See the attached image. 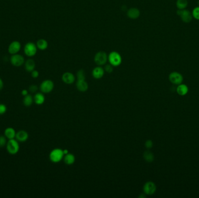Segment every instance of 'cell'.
<instances>
[{"mask_svg":"<svg viewBox=\"0 0 199 198\" xmlns=\"http://www.w3.org/2000/svg\"><path fill=\"white\" fill-rule=\"evenodd\" d=\"M6 148L8 152L11 155H15L19 150V144L16 139H9L6 145Z\"/></svg>","mask_w":199,"mask_h":198,"instance_id":"cell-1","label":"cell"},{"mask_svg":"<svg viewBox=\"0 0 199 198\" xmlns=\"http://www.w3.org/2000/svg\"><path fill=\"white\" fill-rule=\"evenodd\" d=\"M108 60L109 64L113 67L118 66L122 63V57L118 52L113 51L108 56Z\"/></svg>","mask_w":199,"mask_h":198,"instance_id":"cell-2","label":"cell"},{"mask_svg":"<svg viewBox=\"0 0 199 198\" xmlns=\"http://www.w3.org/2000/svg\"><path fill=\"white\" fill-rule=\"evenodd\" d=\"M63 150L61 149H54L50 153V159L53 163H58L64 157Z\"/></svg>","mask_w":199,"mask_h":198,"instance_id":"cell-3","label":"cell"},{"mask_svg":"<svg viewBox=\"0 0 199 198\" xmlns=\"http://www.w3.org/2000/svg\"><path fill=\"white\" fill-rule=\"evenodd\" d=\"M108 60V56L107 54L104 51L98 52L94 56V62L98 66H102L107 63Z\"/></svg>","mask_w":199,"mask_h":198,"instance_id":"cell-4","label":"cell"},{"mask_svg":"<svg viewBox=\"0 0 199 198\" xmlns=\"http://www.w3.org/2000/svg\"><path fill=\"white\" fill-rule=\"evenodd\" d=\"M54 84L53 81L50 80H46L43 81L40 84V90L45 94H48L51 92L54 89Z\"/></svg>","mask_w":199,"mask_h":198,"instance_id":"cell-5","label":"cell"},{"mask_svg":"<svg viewBox=\"0 0 199 198\" xmlns=\"http://www.w3.org/2000/svg\"><path fill=\"white\" fill-rule=\"evenodd\" d=\"M37 45L34 43H27L24 47L25 54L29 57H32L37 53Z\"/></svg>","mask_w":199,"mask_h":198,"instance_id":"cell-6","label":"cell"},{"mask_svg":"<svg viewBox=\"0 0 199 198\" xmlns=\"http://www.w3.org/2000/svg\"><path fill=\"white\" fill-rule=\"evenodd\" d=\"M177 15L180 16L182 21L185 23H189L192 20V14L190 13V11L187 10H179L177 12Z\"/></svg>","mask_w":199,"mask_h":198,"instance_id":"cell-7","label":"cell"},{"mask_svg":"<svg viewBox=\"0 0 199 198\" xmlns=\"http://www.w3.org/2000/svg\"><path fill=\"white\" fill-rule=\"evenodd\" d=\"M169 81L173 84L179 85L183 81V78L182 75L178 72H172L169 76Z\"/></svg>","mask_w":199,"mask_h":198,"instance_id":"cell-8","label":"cell"},{"mask_svg":"<svg viewBox=\"0 0 199 198\" xmlns=\"http://www.w3.org/2000/svg\"><path fill=\"white\" fill-rule=\"evenodd\" d=\"M11 64L15 67H20L25 63V59L19 54H14L11 56L10 59Z\"/></svg>","mask_w":199,"mask_h":198,"instance_id":"cell-9","label":"cell"},{"mask_svg":"<svg viewBox=\"0 0 199 198\" xmlns=\"http://www.w3.org/2000/svg\"><path fill=\"white\" fill-rule=\"evenodd\" d=\"M156 185L153 182L149 181L145 184L143 187V191L145 195H151L156 191Z\"/></svg>","mask_w":199,"mask_h":198,"instance_id":"cell-10","label":"cell"},{"mask_svg":"<svg viewBox=\"0 0 199 198\" xmlns=\"http://www.w3.org/2000/svg\"><path fill=\"white\" fill-rule=\"evenodd\" d=\"M21 48V43L17 41H14L10 44L8 47V51L12 55L18 54Z\"/></svg>","mask_w":199,"mask_h":198,"instance_id":"cell-11","label":"cell"},{"mask_svg":"<svg viewBox=\"0 0 199 198\" xmlns=\"http://www.w3.org/2000/svg\"><path fill=\"white\" fill-rule=\"evenodd\" d=\"M62 80L66 84H71L75 81V77L72 73L66 72L62 76Z\"/></svg>","mask_w":199,"mask_h":198,"instance_id":"cell-12","label":"cell"},{"mask_svg":"<svg viewBox=\"0 0 199 198\" xmlns=\"http://www.w3.org/2000/svg\"><path fill=\"white\" fill-rule=\"evenodd\" d=\"M29 138V134L25 130H20L17 132L15 138L18 142H24L26 141Z\"/></svg>","mask_w":199,"mask_h":198,"instance_id":"cell-13","label":"cell"},{"mask_svg":"<svg viewBox=\"0 0 199 198\" xmlns=\"http://www.w3.org/2000/svg\"><path fill=\"white\" fill-rule=\"evenodd\" d=\"M92 75L94 79H100L102 78L104 75V69L101 66H98L93 69L92 72Z\"/></svg>","mask_w":199,"mask_h":198,"instance_id":"cell-14","label":"cell"},{"mask_svg":"<svg viewBox=\"0 0 199 198\" xmlns=\"http://www.w3.org/2000/svg\"><path fill=\"white\" fill-rule=\"evenodd\" d=\"M140 11L136 8H130L127 12V15L131 19H136L140 16Z\"/></svg>","mask_w":199,"mask_h":198,"instance_id":"cell-15","label":"cell"},{"mask_svg":"<svg viewBox=\"0 0 199 198\" xmlns=\"http://www.w3.org/2000/svg\"><path fill=\"white\" fill-rule=\"evenodd\" d=\"M16 132L12 127H8L5 130L4 135L8 139H14L16 137Z\"/></svg>","mask_w":199,"mask_h":198,"instance_id":"cell-16","label":"cell"},{"mask_svg":"<svg viewBox=\"0 0 199 198\" xmlns=\"http://www.w3.org/2000/svg\"><path fill=\"white\" fill-rule=\"evenodd\" d=\"M76 86L78 90L81 92H85L89 88L88 84L85 80H78Z\"/></svg>","mask_w":199,"mask_h":198,"instance_id":"cell-17","label":"cell"},{"mask_svg":"<svg viewBox=\"0 0 199 198\" xmlns=\"http://www.w3.org/2000/svg\"><path fill=\"white\" fill-rule=\"evenodd\" d=\"M33 99L36 104L40 105H42L45 101V96L44 95L43 92H38L33 97Z\"/></svg>","mask_w":199,"mask_h":198,"instance_id":"cell-18","label":"cell"},{"mask_svg":"<svg viewBox=\"0 0 199 198\" xmlns=\"http://www.w3.org/2000/svg\"><path fill=\"white\" fill-rule=\"evenodd\" d=\"M36 66V64L34 60L29 59L27 60L25 63V68L26 70L28 72H32L33 70H34Z\"/></svg>","mask_w":199,"mask_h":198,"instance_id":"cell-19","label":"cell"},{"mask_svg":"<svg viewBox=\"0 0 199 198\" xmlns=\"http://www.w3.org/2000/svg\"><path fill=\"white\" fill-rule=\"evenodd\" d=\"M188 91V87L185 84H181L178 86L177 88V91L178 94L181 96H183V95H185L186 94H187Z\"/></svg>","mask_w":199,"mask_h":198,"instance_id":"cell-20","label":"cell"},{"mask_svg":"<svg viewBox=\"0 0 199 198\" xmlns=\"http://www.w3.org/2000/svg\"><path fill=\"white\" fill-rule=\"evenodd\" d=\"M143 156L144 159L147 162L151 163V162H153L154 161V154L152 152H151L150 151H149V150L145 151L143 153Z\"/></svg>","mask_w":199,"mask_h":198,"instance_id":"cell-21","label":"cell"},{"mask_svg":"<svg viewBox=\"0 0 199 198\" xmlns=\"http://www.w3.org/2000/svg\"><path fill=\"white\" fill-rule=\"evenodd\" d=\"M75 161V157L73 154L71 153H68L65 155L64 156V161L66 165H70L74 163Z\"/></svg>","mask_w":199,"mask_h":198,"instance_id":"cell-22","label":"cell"},{"mask_svg":"<svg viewBox=\"0 0 199 198\" xmlns=\"http://www.w3.org/2000/svg\"><path fill=\"white\" fill-rule=\"evenodd\" d=\"M37 47L40 50H45L48 47V43L44 39H40L37 42Z\"/></svg>","mask_w":199,"mask_h":198,"instance_id":"cell-23","label":"cell"},{"mask_svg":"<svg viewBox=\"0 0 199 198\" xmlns=\"http://www.w3.org/2000/svg\"><path fill=\"white\" fill-rule=\"evenodd\" d=\"M34 101L33 98L30 94H27V95L24 96L23 102L25 107H29L32 105L33 102Z\"/></svg>","mask_w":199,"mask_h":198,"instance_id":"cell-24","label":"cell"},{"mask_svg":"<svg viewBox=\"0 0 199 198\" xmlns=\"http://www.w3.org/2000/svg\"><path fill=\"white\" fill-rule=\"evenodd\" d=\"M188 2V0H177V6L179 10H183L186 8Z\"/></svg>","mask_w":199,"mask_h":198,"instance_id":"cell-25","label":"cell"},{"mask_svg":"<svg viewBox=\"0 0 199 198\" xmlns=\"http://www.w3.org/2000/svg\"><path fill=\"white\" fill-rule=\"evenodd\" d=\"M86 78V75H85V72L83 70H79L77 72V79L78 80H85Z\"/></svg>","mask_w":199,"mask_h":198,"instance_id":"cell-26","label":"cell"},{"mask_svg":"<svg viewBox=\"0 0 199 198\" xmlns=\"http://www.w3.org/2000/svg\"><path fill=\"white\" fill-rule=\"evenodd\" d=\"M192 14L194 18L197 20H199V6L194 8Z\"/></svg>","mask_w":199,"mask_h":198,"instance_id":"cell-27","label":"cell"},{"mask_svg":"<svg viewBox=\"0 0 199 198\" xmlns=\"http://www.w3.org/2000/svg\"><path fill=\"white\" fill-rule=\"evenodd\" d=\"M7 144L6 138L4 135H0V148H3Z\"/></svg>","mask_w":199,"mask_h":198,"instance_id":"cell-28","label":"cell"},{"mask_svg":"<svg viewBox=\"0 0 199 198\" xmlns=\"http://www.w3.org/2000/svg\"><path fill=\"white\" fill-rule=\"evenodd\" d=\"M113 66L110 64H106L104 67V71H105L108 73H111L113 72Z\"/></svg>","mask_w":199,"mask_h":198,"instance_id":"cell-29","label":"cell"},{"mask_svg":"<svg viewBox=\"0 0 199 198\" xmlns=\"http://www.w3.org/2000/svg\"><path fill=\"white\" fill-rule=\"evenodd\" d=\"M145 147L147 149H150L151 148H152V147L153 146V141L149 139V140H147V141H145Z\"/></svg>","mask_w":199,"mask_h":198,"instance_id":"cell-30","label":"cell"},{"mask_svg":"<svg viewBox=\"0 0 199 198\" xmlns=\"http://www.w3.org/2000/svg\"><path fill=\"white\" fill-rule=\"evenodd\" d=\"M7 110V107H6V105L4 104H0V115H3L6 113Z\"/></svg>","mask_w":199,"mask_h":198,"instance_id":"cell-31","label":"cell"},{"mask_svg":"<svg viewBox=\"0 0 199 198\" xmlns=\"http://www.w3.org/2000/svg\"><path fill=\"white\" fill-rule=\"evenodd\" d=\"M38 90V86L34 85V84H32V85L29 86V90L32 93H35L36 92H37Z\"/></svg>","mask_w":199,"mask_h":198,"instance_id":"cell-32","label":"cell"},{"mask_svg":"<svg viewBox=\"0 0 199 198\" xmlns=\"http://www.w3.org/2000/svg\"><path fill=\"white\" fill-rule=\"evenodd\" d=\"M31 76H32L33 78L36 79V78H38V76H39V73H38V70H33L32 72H31Z\"/></svg>","mask_w":199,"mask_h":198,"instance_id":"cell-33","label":"cell"},{"mask_svg":"<svg viewBox=\"0 0 199 198\" xmlns=\"http://www.w3.org/2000/svg\"><path fill=\"white\" fill-rule=\"evenodd\" d=\"M21 94L23 96H26V95H27V94H28V91H27V90H25H25H23L22 91Z\"/></svg>","mask_w":199,"mask_h":198,"instance_id":"cell-34","label":"cell"},{"mask_svg":"<svg viewBox=\"0 0 199 198\" xmlns=\"http://www.w3.org/2000/svg\"><path fill=\"white\" fill-rule=\"evenodd\" d=\"M3 87H4V82L3 80L0 78V91L2 90Z\"/></svg>","mask_w":199,"mask_h":198,"instance_id":"cell-35","label":"cell"},{"mask_svg":"<svg viewBox=\"0 0 199 198\" xmlns=\"http://www.w3.org/2000/svg\"><path fill=\"white\" fill-rule=\"evenodd\" d=\"M63 152H64V155H66V154H68V150L65 149V150H63Z\"/></svg>","mask_w":199,"mask_h":198,"instance_id":"cell-36","label":"cell"},{"mask_svg":"<svg viewBox=\"0 0 199 198\" xmlns=\"http://www.w3.org/2000/svg\"><path fill=\"white\" fill-rule=\"evenodd\" d=\"M143 194H144V193H142V194H141V195H140V196H139V198H145V195H143Z\"/></svg>","mask_w":199,"mask_h":198,"instance_id":"cell-37","label":"cell"},{"mask_svg":"<svg viewBox=\"0 0 199 198\" xmlns=\"http://www.w3.org/2000/svg\"><path fill=\"white\" fill-rule=\"evenodd\" d=\"M198 4H199V1H198Z\"/></svg>","mask_w":199,"mask_h":198,"instance_id":"cell-38","label":"cell"}]
</instances>
